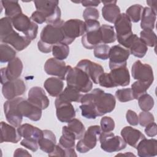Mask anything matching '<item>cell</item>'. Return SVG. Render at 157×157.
<instances>
[{
	"label": "cell",
	"mask_w": 157,
	"mask_h": 157,
	"mask_svg": "<svg viewBox=\"0 0 157 157\" xmlns=\"http://www.w3.org/2000/svg\"><path fill=\"white\" fill-rule=\"evenodd\" d=\"M114 87L126 86L130 83V75L126 66H121L110 70L109 73Z\"/></svg>",
	"instance_id": "cell-22"
},
{
	"label": "cell",
	"mask_w": 157,
	"mask_h": 157,
	"mask_svg": "<svg viewBox=\"0 0 157 157\" xmlns=\"http://www.w3.org/2000/svg\"><path fill=\"white\" fill-rule=\"evenodd\" d=\"M101 40L104 44H110L114 42L117 39L114 28L108 25H102L100 27Z\"/></svg>",
	"instance_id": "cell-35"
},
{
	"label": "cell",
	"mask_w": 157,
	"mask_h": 157,
	"mask_svg": "<svg viewBox=\"0 0 157 157\" xmlns=\"http://www.w3.org/2000/svg\"><path fill=\"white\" fill-rule=\"evenodd\" d=\"M104 6L102 8V15L107 21L114 23L120 15V9L116 4L117 1H102Z\"/></svg>",
	"instance_id": "cell-26"
},
{
	"label": "cell",
	"mask_w": 157,
	"mask_h": 157,
	"mask_svg": "<svg viewBox=\"0 0 157 157\" xmlns=\"http://www.w3.org/2000/svg\"><path fill=\"white\" fill-rule=\"evenodd\" d=\"M56 143V139L54 133L50 130H43V136L38 142L39 148L44 152L49 154L54 150Z\"/></svg>",
	"instance_id": "cell-28"
},
{
	"label": "cell",
	"mask_w": 157,
	"mask_h": 157,
	"mask_svg": "<svg viewBox=\"0 0 157 157\" xmlns=\"http://www.w3.org/2000/svg\"><path fill=\"white\" fill-rule=\"evenodd\" d=\"M62 30L68 45L72 44L75 38L85 34L86 31L85 21L79 19H70L64 22Z\"/></svg>",
	"instance_id": "cell-8"
},
{
	"label": "cell",
	"mask_w": 157,
	"mask_h": 157,
	"mask_svg": "<svg viewBox=\"0 0 157 157\" xmlns=\"http://www.w3.org/2000/svg\"><path fill=\"white\" fill-rule=\"evenodd\" d=\"M156 19V14L149 7L144 8L142 16L140 27L142 29H153L155 28V21Z\"/></svg>",
	"instance_id": "cell-31"
},
{
	"label": "cell",
	"mask_w": 157,
	"mask_h": 157,
	"mask_svg": "<svg viewBox=\"0 0 157 157\" xmlns=\"http://www.w3.org/2000/svg\"><path fill=\"white\" fill-rule=\"evenodd\" d=\"M49 156H67V157H73L77 156V154L75 152L74 149L66 150L63 148L59 144L56 145L54 150L52 152L48 154Z\"/></svg>",
	"instance_id": "cell-43"
},
{
	"label": "cell",
	"mask_w": 157,
	"mask_h": 157,
	"mask_svg": "<svg viewBox=\"0 0 157 157\" xmlns=\"http://www.w3.org/2000/svg\"><path fill=\"white\" fill-rule=\"evenodd\" d=\"M13 156H31V155H30L27 150L18 148L15 150Z\"/></svg>",
	"instance_id": "cell-55"
},
{
	"label": "cell",
	"mask_w": 157,
	"mask_h": 157,
	"mask_svg": "<svg viewBox=\"0 0 157 157\" xmlns=\"http://www.w3.org/2000/svg\"><path fill=\"white\" fill-rule=\"evenodd\" d=\"M81 41L83 46L86 49L94 48L102 42L100 28L96 31L86 33L82 36Z\"/></svg>",
	"instance_id": "cell-30"
},
{
	"label": "cell",
	"mask_w": 157,
	"mask_h": 157,
	"mask_svg": "<svg viewBox=\"0 0 157 157\" xmlns=\"http://www.w3.org/2000/svg\"><path fill=\"white\" fill-rule=\"evenodd\" d=\"M30 18L33 21L37 24H42L44 22H46V18L45 15L39 10L34 11L31 14Z\"/></svg>",
	"instance_id": "cell-52"
},
{
	"label": "cell",
	"mask_w": 157,
	"mask_h": 157,
	"mask_svg": "<svg viewBox=\"0 0 157 157\" xmlns=\"http://www.w3.org/2000/svg\"><path fill=\"white\" fill-rule=\"evenodd\" d=\"M115 96L121 102H126L134 99L131 88H123L116 91Z\"/></svg>",
	"instance_id": "cell-44"
},
{
	"label": "cell",
	"mask_w": 157,
	"mask_h": 157,
	"mask_svg": "<svg viewBox=\"0 0 157 157\" xmlns=\"http://www.w3.org/2000/svg\"><path fill=\"white\" fill-rule=\"evenodd\" d=\"M83 17L85 21L86 20H97L99 17V11L94 7H86L83 12Z\"/></svg>",
	"instance_id": "cell-48"
},
{
	"label": "cell",
	"mask_w": 157,
	"mask_h": 157,
	"mask_svg": "<svg viewBox=\"0 0 157 157\" xmlns=\"http://www.w3.org/2000/svg\"><path fill=\"white\" fill-rule=\"evenodd\" d=\"M66 80L67 85L76 88L81 93H88L93 88V82L89 76L77 66H67Z\"/></svg>",
	"instance_id": "cell-3"
},
{
	"label": "cell",
	"mask_w": 157,
	"mask_h": 157,
	"mask_svg": "<svg viewBox=\"0 0 157 157\" xmlns=\"http://www.w3.org/2000/svg\"><path fill=\"white\" fill-rule=\"evenodd\" d=\"M110 47L106 44H99L94 48V55L96 58L106 60L109 58Z\"/></svg>",
	"instance_id": "cell-45"
},
{
	"label": "cell",
	"mask_w": 157,
	"mask_h": 157,
	"mask_svg": "<svg viewBox=\"0 0 157 157\" xmlns=\"http://www.w3.org/2000/svg\"><path fill=\"white\" fill-rule=\"evenodd\" d=\"M1 3L4 8L5 15L11 19L22 13L21 6L18 1H1Z\"/></svg>",
	"instance_id": "cell-34"
},
{
	"label": "cell",
	"mask_w": 157,
	"mask_h": 157,
	"mask_svg": "<svg viewBox=\"0 0 157 157\" xmlns=\"http://www.w3.org/2000/svg\"><path fill=\"white\" fill-rule=\"evenodd\" d=\"M140 39L147 46L150 47H155L156 44V36L152 29H143L140 33Z\"/></svg>",
	"instance_id": "cell-40"
},
{
	"label": "cell",
	"mask_w": 157,
	"mask_h": 157,
	"mask_svg": "<svg viewBox=\"0 0 157 157\" xmlns=\"http://www.w3.org/2000/svg\"><path fill=\"white\" fill-rule=\"evenodd\" d=\"M21 98V97H18L7 100L4 104V112L6 118L10 124L15 128L19 127L23 120V115L18 109V104Z\"/></svg>",
	"instance_id": "cell-10"
},
{
	"label": "cell",
	"mask_w": 157,
	"mask_h": 157,
	"mask_svg": "<svg viewBox=\"0 0 157 157\" xmlns=\"http://www.w3.org/2000/svg\"><path fill=\"white\" fill-rule=\"evenodd\" d=\"M140 157H152L157 155V140L155 139L141 140L136 147Z\"/></svg>",
	"instance_id": "cell-23"
},
{
	"label": "cell",
	"mask_w": 157,
	"mask_h": 157,
	"mask_svg": "<svg viewBox=\"0 0 157 157\" xmlns=\"http://www.w3.org/2000/svg\"><path fill=\"white\" fill-rule=\"evenodd\" d=\"M83 7H93L99 5L101 1H82L81 2Z\"/></svg>",
	"instance_id": "cell-54"
},
{
	"label": "cell",
	"mask_w": 157,
	"mask_h": 157,
	"mask_svg": "<svg viewBox=\"0 0 157 157\" xmlns=\"http://www.w3.org/2000/svg\"><path fill=\"white\" fill-rule=\"evenodd\" d=\"M0 40L2 44L11 45L17 51H22L31 42L25 36L20 35L13 29L12 19L7 17L0 20Z\"/></svg>",
	"instance_id": "cell-2"
},
{
	"label": "cell",
	"mask_w": 157,
	"mask_h": 157,
	"mask_svg": "<svg viewBox=\"0 0 157 157\" xmlns=\"http://www.w3.org/2000/svg\"><path fill=\"white\" fill-rule=\"evenodd\" d=\"M64 21L61 20L55 24H47L43 28L40 35V40L52 47L58 44H66V40L62 30V25Z\"/></svg>",
	"instance_id": "cell-4"
},
{
	"label": "cell",
	"mask_w": 157,
	"mask_h": 157,
	"mask_svg": "<svg viewBox=\"0 0 157 157\" xmlns=\"http://www.w3.org/2000/svg\"><path fill=\"white\" fill-rule=\"evenodd\" d=\"M114 24L117 39L120 44L133 34L131 21L125 13H120Z\"/></svg>",
	"instance_id": "cell-13"
},
{
	"label": "cell",
	"mask_w": 157,
	"mask_h": 157,
	"mask_svg": "<svg viewBox=\"0 0 157 157\" xmlns=\"http://www.w3.org/2000/svg\"><path fill=\"white\" fill-rule=\"evenodd\" d=\"M21 139L17 129L12 126L4 121L1 122V143L11 142L18 143Z\"/></svg>",
	"instance_id": "cell-25"
},
{
	"label": "cell",
	"mask_w": 157,
	"mask_h": 157,
	"mask_svg": "<svg viewBox=\"0 0 157 157\" xmlns=\"http://www.w3.org/2000/svg\"><path fill=\"white\" fill-rule=\"evenodd\" d=\"M139 123L141 126L145 127L155 121L153 115L149 112H141L139 115Z\"/></svg>",
	"instance_id": "cell-47"
},
{
	"label": "cell",
	"mask_w": 157,
	"mask_h": 157,
	"mask_svg": "<svg viewBox=\"0 0 157 157\" xmlns=\"http://www.w3.org/2000/svg\"><path fill=\"white\" fill-rule=\"evenodd\" d=\"M154 99L148 94L145 93L138 99V104L140 109L144 112L151 110L154 106Z\"/></svg>",
	"instance_id": "cell-42"
},
{
	"label": "cell",
	"mask_w": 157,
	"mask_h": 157,
	"mask_svg": "<svg viewBox=\"0 0 157 157\" xmlns=\"http://www.w3.org/2000/svg\"><path fill=\"white\" fill-rule=\"evenodd\" d=\"M76 66L86 72L95 84H98L99 78L104 73V69L100 64L86 59L80 60Z\"/></svg>",
	"instance_id": "cell-19"
},
{
	"label": "cell",
	"mask_w": 157,
	"mask_h": 157,
	"mask_svg": "<svg viewBox=\"0 0 157 157\" xmlns=\"http://www.w3.org/2000/svg\"><path fill=\"white\" fill-rule=\"evenodd\" d=\"M151 86L150 83L137 80L131 85V90L133 93L134 99H138L142 94L146 93L147 90Z\"/></svg>",
	"instance_id": "cell-41"
},
{
	"label": "cell",
	"mask_w": 157,
	"mask_h": 157,
	"mask_svg": "<svg viewBox=\"0 0 157 157\" xmlns=\"http://www.w3.org/2000/svg\"><path fill=\"white\" fill-rule=\"evenodd\" d=\"M80 102L82 104L90 105L95 110L98 117L112 112L116 105L114 96L99 88H95L91 92L83 95Z\"/></svg>",
	"instance_id": "cell-1"
},
{
	"label": "cell",
	"mask_w": 157,
	"mask_h": 157,
	"mask_svg": "<svg viewBox=\"0 0 157 157\" xmlns=\"http://www.w3.org/2000/svg\"><path fill=\"white\" fill-rule=\"evenodd\" d=\"M102 132H109L112 131L115 126L114 120L110 117H103L100 121Z\"/></svg>",
	"instance_id": "cell-46"
},
{
	"label": "cell",
	"mask_w": 157,
	"mask_h": 157,
	"mask_svg": "<svg viewBox=\"0 0 157 157\" xmlns=\"http://www.w3.org/2000/svg\"><path fill=\"white\" fill-rule=\"evenodd\" d=\"M145 127V132L148 137H153L156 135V124L155 123V121L150 123Z\"/></svg>",
	"instance_id": "cell-53"
},
{
	"label": "cell",
	"mask_w": 157,
	"mask_h": 157,
	"mask_svg": "<svg viewBox=\"0 0 157 157\" xmlns=\"http://www.w3.org/2000/svg\"><path fill=\"white\" fill-rule=\"evenodd\" d=\"M20 144L25 147V148L31 150L33 152L36 151L38 148H39V144L37 141L36 140H29V139H23L21 142Z\"/></svg>",
	"instance_id": "cell-49"
},
{
	"label": "cell",
	"mask_w": 157,
	"mask_h": 157,
	"mask_svg": "<svg viewBox=\"0 0 157 157\" xmlns=\"http://www.w3.org/2000/svg\"><path fill=\"white\" fill-rule=\"evenodd\" d=\"M44 70L48 75L56 76L63 80H66L67 66L62 60H59L55 58H50L45 61Z\"/></svg>",
	"instance_id": "cell-18"
},
{
	"label": "cell",
	"mask_w": 157,
	"mask_h": 157,
	"mask_svg": "<svg viewBox=\"0 0 157 157\" xmlns=\"http://www.w3.org/2000/svg\"><path fill=\"white\" fill-rule=\"evenodd\" d=\"M44 86L50 96L58 97L63 91L64 83L59 78L50 77L44 82Z\"/></svg>",
	"instance_id": "cell-29"
},
{
	"label": "cell",
	"mask_w": 157,
	"mask_h": 157,
	"mask_svg": "<svg viewBox=\"0 0 157 157\" xmlns=\"http://www.w3.org/2000/svg\"><path fill=\"white\" fill-rule=\"evenodd\" d=\"M52 55L54 58L59 60H64L69 54V45L64 44H55L52 47Z\"/></svg>",
	"instance_id": "cell-38"
},
{
	"label": "cell",
	"mask_w": 157,
	"mask_h": 157,
	"mask_svg": "<svg viewBox=\"0 0 157 157\" xmlns=\"http://www.w3.org/2000/svg\"><path fill=\"white\" fill-rule=\"evenodd\" d=\"M102 132L98 125L90 126L85 132L83 137L80 139L76 145V150L80 153H85L93 149L97 144L98 137Z\"/></svg>",
	"instance_id": "cell-7"
},
{
	"label": "cell",
	"mask_w": 157,
	"mask_h": 157,
	"mask_svg": "<svg viewBox=\"0 0 157 157\" xmlns=\"http://www.w3.org/2000/svg\"><path fill=\"white\" fill-rule=\"evenodd\" d=\"M120 133L125 142L134 148H136L139 142L145 138L141 131L131 126H125L121 129Z\"/></svg>",
	"instance_id": "cell-24"
},
{
	"label": "cell",
	"mask_w": 157,
	"mask_h": 157,
	"mask_svg": "<svg viewBox=\"0 0 157 157\" xmlns=\"http://www.w3.org/2000/svg\"><path fill=\"white\" fill-rule=\"evenodd\" d=\"M16 51L7 44H1L0 45L1 63H9L16 57Z\"/></svg>",
	"instance_id": "cell-36"
},
{
	"label": "cell",
	"mask_w": 157,
	"mask_h": 157,
	"mask_svg": "<svg viewBox=\"0 0 157 157\" xmlns=\"http://www.w3.org/2000/svg\"><path fill=\"white\" fill-rule=\"evenodd\" d=\"M121 45L127 49H129L130 54L140 58H143L148 51L147 46L134 34L123 42Z\"/></svg>",
	"instance_id": "cell-17"
},
{
	"label": "cell",
	"mask_w": 157,
	"mask_h": 157,
	"mask_svg": "<svg viewBox=\"0 0 157 157\" xmlns=\"http://www.w3.org/2000/svg\"><path fill=\"white\" fill-rule=\"evenodd\" d=\"M126 118L128 123L132 126H136L139 124V118L134 111L128 110L126 114Z\"/></svg>",
	"instance_id": "cell-50"
},
{
	"label": "cell",
	"mask_w": 157,
	"mask_h": 157,
	"mask_svg": "<svg viewBox=\"0 0 157 157\" xmlns=\"http://www.w3.org/2000/svg\"><path fill=\"white\" fill-rule=\"evenodd\" d=\"M28 100L42 110L47 109L50 104V101L45 92L39 86H33L29 90Z\"/></svg>",
	"instance_id": "cell-21"
},
{
	"label": "cell",
	"mask_w": 157,
	"mask_h": 157,
	"mask_svg": "<svg viewBox=\"0 0 157 157\" xmlns=\"http://www.w3.org/2000/svg\"><path fill=\"white\" fill-rule=\"evenodd\" d=\"M78 90L76 88L67 85V86L64 88V90L62 91V93L58 97L61 99L62 100L72 102H80L83 94L80 93Z\"/></svg>",
	"instance_id": "cell-33"
},
{
	"label": "cell",
	"mask_w": 157,
	"mask_h": 157,
	"mask_svg": "<svg viewBox=\"0 0 157 157\" xmlns=\"http://www.w3.org/2000/svg\"><path fill=\"white\" fill-rule=\"evenodd\" d=\"M13 27L18 31L21 32L24 36L31 40L34 39L38 33L37 23L23 13L12 19Z\"/></svg>",
	"instance_id": "cell-6"
},
{
	"label": "cell",
	"mask_w": 157,
	"mask_h": 157,
	"mask_svg": "<svg viewBox=\"0 0 157 157\" xmlns=\"http://www.w3.org/2000/svg\"><path fill=\"white\" fill-rule=\"evenodd\" d=\"M56 115L62 123H69L75 117V110L71 102L62 100L57 97L55 101Z\"/></svg>",
	"instance_id": "cell-15"
},
{
	"label": "cell",
	"mask_w": 157,
	"mask_h": 157,
	"mask_svg": "<svg viewBox=\"0 0 157 157\" xmlns=\"http://www.w3.org/2000/svg\"><path fill=\"white\" fill-rule=\"evenodd\" d=\"M75 140V135L68 129L67 126H63L62 128V136L59 140V145L66 150L74 149Z\"/></svg>",
	"instance_id": "cell-32"
},
{
	"label": "cell",
	"mask_w": 157,
	"mask_h": 157,
	"mask_svg": "<svg viewBox=\"0 0 157 157\" xmlns=\"http://www.w3.org/2000/svg\"><path fill=\"white\" fill-rule=\"evenodd\" d=\"M132 76L134 79L151 85L154 81L153 71L151 67L142 63L140 60L136 61L132 66Z\"/></svg>",
	"instance_id": "cell-14"
},
{
	"label": "cell",
	"mask_w": 157,
	"mask_h": 157,
	"mask_svg": "<svg viewBox=\"0 0 157 157\" xmlns=\"http://www.w3.org/2000/svg\"><path fill=\"white\" fill-rule=\"evenodd\" d=\"M37 10L41 12L46 18L47 24H55L61 19V10L58 7L59 1L55 0L34 1Z\"/></svg>",
	"instance_id": "cell-5"
},
{
	"label": "cell",
	"mask_w": 157,
	"mask_h": 157,
	"mask_svg": "<svg viewBox=\"0 0 157 157\" xmlns=\"http://www.w3.org/2000/svg\"><path fill=\"white\" fill-rule=\"evenodd\" d=\"M144 7L140 4H134L126 9V14L131 22L137 23L140 20Z\"/></svg>",
	"instance_id": "cell-39"
},
{
	"label": "cell",
	"mask_w": 157,
	"mask_h": 157,
	"mask_svg": "<svg viewBox=\"0 0 157 157\" xmlns=\"http://www.w3.org/2000/svg\"><path fill=\"white\" fill-rule=\"evenodd\" d=\"M18 109L23 117H25L32 121H37L41 118L42 109L23 98L18 104Z\"/></svg>",
	"instance_id": "cell-20"
},
{
	"label": "cell",
	"mask_w": 157,
	"mask_h": 157,
	"mask_svg": "<svg viewBox=\"0 0 157 157\" xmlns=\"http://www.w3.org/2000/svg\"><path fill=\"white\" fill-rule=\"evenodd\" d=\"M68 129L75 135L76 140L81 139L85 134V128L83 123L77 118H73L68 123Z\"/></svg>",
	"instance_id": "cell-37"
},
{
	"label": "cell",
	"mask_w": 157,
	"mask_h": 157,
	"mask_svg": "<svg viewBox=\"0 0 157 157\" xmlns=\"http://www.w3.org/2000/svg\"><path fill=\"white\" fill-rule=\"evenodd\" d=\"M99 139L101 149L108 153L119 151L124 149L127 144L122 137L115 136L110 132H102L99 136Z\"/></svg>",
	"instance_id": "cell-9"
},
{
	"label": "cell",
	"mask_w": 157,
	"mask_h": 157,
	"mask_svg": "<svg viewBox=\"0 0 157 157\" xmlns=\"http://www.w3.org/2000/svg\"><path fill=\"white\" fill-rule=\"evenodd\" d=\"M26 90V87L25 82L20 78L7 82L2 86V95L7 100H10L23 95Z\"/></svg>",
	"instance_id": "cell-16"
},
{
	"label": "cell",
	"mask_w": 157,
	"mask_h": 157,
	"mask_svg": "<svg viewBox=\"0 0 157 157\" xmlns=\"http://www.w3.org/2000/svg\"><path fill=\"white\" fill-rule=\"evenodd\" d=\"M23 68V63L19 58L16 57L9 61L7 67L1 69V84L3 85L7 82L18 79L21 74Z\"/></svg>",
	"instance_id": "cell-11"
},
{
	"label": "cell",
	"mask_w": 157,
	"mask_h": 157,
	"mask_svg": "<svg viewBox=\"0 0 157 157\" xmlns=\"http://www.w3.org/2000/svg\"><path fill=\"white\" fill-rule=\"evenodd\" d=\"M85 29H86L85 33L98 30L101 27L100 23L98 20H86L85 21Z\"/></svg>",
	"instance_id": "cell-51"
},
{
	"label": "cell",
	"mask_w": 157,
	"mask_h": 157,
	"mask_svg": "<svg viewBox=\"0 0 157 157\" xmlns=\"http://www.w3.org/2000/svg\"><path fill=\"white\" fill-rule=\"evenodd\" d=\"M147 4L156 14L157 13V1L156 0H148L147 1Z\"/></svg>",
	"instance_id": "cell-56"
},
{
	"label": "cell",
	"mask_w": 157,
	"mask_h": 157,
	"mask_svg": "<svg viewBox=\"0 0 157 157\" xmlns=\"http://www.w3.org/2000/svg\"><path fill=\"white\" fill-rule=\"evenodd\" d=\"M19 134L24 139L39 142L43 136V130L28 123L20 125L17 128Z\"/></svg>",
	"instance_id": "cell-27"
},
{
	"label": "cell",
	"mask_w": 157,
	"mask_h": 157,
	"mask_svg": "<svg viewBox=\"0 0 157 157\" xmlns=\"http://www.w3.org/2000/svg\"><path fill=\"white\" fill-rule=\"evenodd\" d=\"M130 55L128 49L124 48L120 45L112 46L110 48L109 68L110 70L121 66H126L127 59Z\"/></svg>",
	"instance_id": "cell-12"
}]
</instances>
